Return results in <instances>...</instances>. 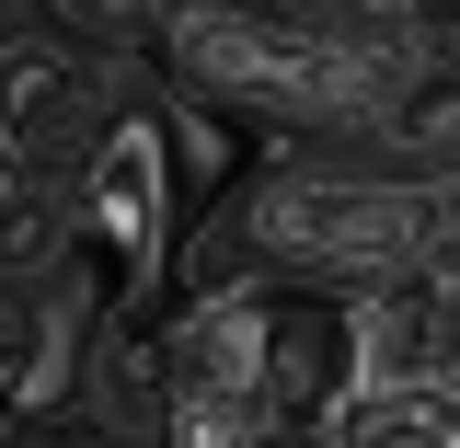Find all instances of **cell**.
<instances>
[{"label": "cell", "instance_id": "cell-1", "mask_svg": "<svg viewBox=\"0 0 460 448\" xmlns=\"http://www.w3.org/2000/svg\"><path fill=\"white\" fill-rule=\"evenodd\" d=\"M438 230H449V196L414 184V172H392V162L380 172L288 162L219 219V242L196 253V287L208 277H345V287H368L392 265H414Z\"/></svg>", "mask_w": 460, "mask_h": 448}, {"label": "cell", "instance_id": "cell-2", "mask_svg": "<svg viewBox=\"0 0 460 448\" xmlns=\"http://www.w3.org/2000/svg\"><path fill=\"white\" fill-rule=\"evenodd\" d=\"M368 391V311L345 277H265V414L334 426Z\"/></svg>", "mask_w": 460, "mask_h": 448}, {"label": "cell", "instance_id": "cell-3", "mask_svg": "<svg viewBox=\"0 0 460 448\" xmlns=\"http://www.w3.org/2000/svg\"><path fill=\"white\" fill-rule=\"evenodd\" d=\"M115 47H93V35H12L0 47V138H23L47 172H81L93 150L115 138Z\"/></svg>", "mask_w": 460, "mask_h": 448}, {"label": "cell", "instance_id": "cell-4", "mask_svg": "<svg viewBox=\"0 0 460 448\" xmlns=\"http://www.w3.org/2000/svg\"><path fill=\"white\" fill-rule=\"evenodd\" d=\"M172 127L162 115H115V138L81 162V230L104 242V265L127 287L162 265V242H172Z\"/></svg>", "mask_w": 460, "mask_h": 448}, {"label": "cell", "instance_id": "cell-5", "mask_svg": "<svg viewBox=\"0 0 460 448\" xmlns=\"http://www.w3.org/2000/svg\"><path fill=\"white\" fill-rule=\"evenodd\" d=\"M368 150H380L392 172H414V184H438V196L460 184V69L449 57H414V81L380 104Z\"/></svg>", "mask_w": 460, "mask_h": 448}, {"label": "cell", "instance_id": "cell-6", "mask_svg": "<svg viewBox=\"0 0 460 448\" xmlns=\"http://www.w3.org/2000/svg\"><path fill=\"white\" fill-rule=\"evenodd\" d=\"M58 172L23 150V138H0V265H47L58 253Z\"/></svg>", "mask_w": 460, "mask_h": 448}, {"label": "cell", "instance_id": "cell-7", "mask_svg": "<svg viewBox=\"0 0 460 448\" xmlns=\"http://www.w3.org/2000/svg\"><path fill=\"white\" fill-rule=\"evenodd\" d=\"M162 12L172 0H47V23H69V35H93V47H115V57L162 47Z\"/></svg>", "mask_w": 460, "mask_h": 448}, {"label": "cell", "instance_id": "cell-8", "mask_svg": "<svg viewBox=\"0 0 460 448\" xmlns=\"http://www.w3.org/2000/svg\"><path fill=\"white\" fill-rule=\"evenodd\" d=\"M0 448H115L104 426H69V414H0Z\"/></svg>", "mask_w": 460, "mask_h": 448}]
</instances>
